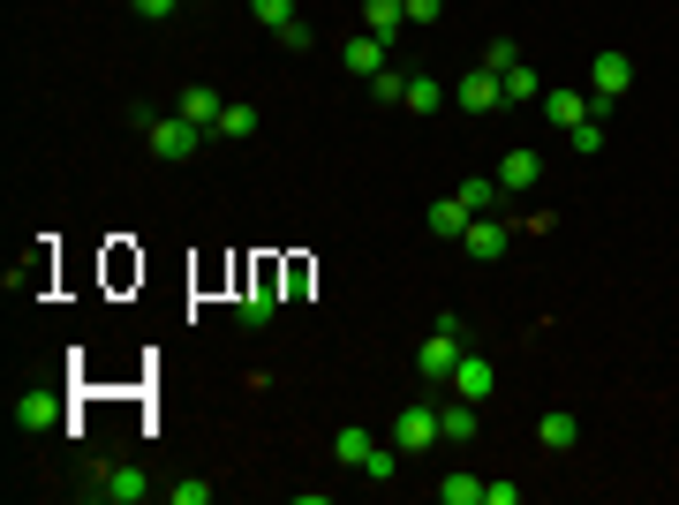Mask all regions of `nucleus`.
Here are the masks:
<instances>
[{"instance_id":"nucleus-1","label":"nucleus","mask_w":679,"mask_h":505,"mask_svg":"<svg viewBox=\"0 0 679 505\" xmlns=\"http://www.w3.org/2000/svg\"><path fill=\"white\" fill-rule=\"evenodd\" d=\"M137 129H144V144H152V159H159V167L196 159V144L212 137V129H196V121H181V114H137Z\"/></svg>"},{"instance_id":"nucleus-2","label":"nucleus","mask_w":679,"mask_h":505,"mask_svg":"<svg viewBox=\"0 0 679 505\" xmlns=\"http://www.w3.org/2000/svg\"><path fill=\"white\" fill-rule=\"evenodd\" d=\"M461 354H469V339H453V333H438V325H431V339L415 347V377H423V385H453Z\"/></svg>"},{"instance_id":"nucleus-3","label":"nucleus","mask_w":679,"mask_h":505,"mask_svg":"<svg viewBox=\"0 0 679 505\" xmlns=\"http://www.w3.org/2000/svg\"><path fill=\"white\" fill-rule=\"evenodd\" d=\"M453 106H461V114H499V106H507V76H499V68H469V76L453 83Z\"/></svg>"},{"instance_id":"nucleus-4","label":"nucleus","mask_w":679,"mask_h":505,"mask_svg":"<svg viewBox=\"0 0 679 505\" xmlns=\"http://www.w3.org/2000/svg\"><path fill=\"white\" fill-rule=\"evenodd\" d=\"M438 438H446V430H438V407H431V400H415V407L393 415V445H400V453H431Z\"/></svg>"},{"instance_id":"nucleus-5","label":"nucleus","mask_w":679,"mask_h":505,"mask_svg":"<svg viewBox=\"0 0 679 505\" xmlns=\"http://www.w3.org/2000/svg\"><path fill=\"white\" fill-rule=\"evenodd\" d=\"M91 498L144 505V498H152V476H144V468H129V461H121V468H99V476H91Z\"/></svg>"},{"instance_id":"nucleus-6","label":"nucleus","mask_w":679,"mask_h":505,"mask_svg":"<svg viewBox=\"0 0 679 505\" xmlns=\"http://www.w3.org/2000/svg\"><path fill=\"white\" fill-rule=\"evenodd\" d=\"M491 392H499V362L469 347V354H461V370H453V400H476V407H484Z\"/></svg>"},{"instance_id":"nucleus-7","label":"nucleus","mask_w":679,"mask_h":505,"mask_svg":"<svg viewBox=\"0 0 679 505\" xmlns=\"http://www.w3.org/2000/svg\"><path fill=\"white\" fill-rule=\"evenodd\" d=\"M461 249H469L476 264H499V257L513 249V226H507V219H491V211H484V219H469V234H461Z\"/></svg>"},{"instance_id":"nucleus-8","label":"nucleus","mask_w":679,"mask_h":505,"mask_svg":"<svg viewBox=\"0 0 679 505\" xmlns=\"http://www.w3.org/2000/svg\"><path fill=\"white\" fill-rule=\"evenodd\" d=\"M340 68H347V76H362V83H370V76H377V68H393V46H385V38H370V30H355V38H347V46H340Z\"/></svg>"},{"instance_id":"nucleus-9","label":"nucleus","mask_w":679,"mask_h":505,"mask_svg":"<svg viewBox=\"0 0 679 505\" xmlns=\"http://www.w3.org/2000/svg\"><path fill=\"white\" fill-rule=\"evenodd\" d=\"M543 181V152H507L499 159V196H521V189H536Z\"/></svg>"},{"instance_id":"nucleus-10","label":"nucleus","mask_w":679,"mask_h":505,"mask_svg":"<svg viewBox=\"0 0 679 505\" xmlns=\"http://www.w3.org/2000/svg\"><path fill=\"white\" fill-rule=\"evenodd\" d=\"M543 121H559V129H581V121H589V91H566V83H551V91H543Z\"/></svg>"},{"instance_id":"nucleus-11","label":"nucleus","mask_w":679,"mask_h":505,"mask_svg":"<svg viewBox=\"0 0 679 505\" xmlns=\"http://www.w3.org/2000/svg\"><path fill=\"white\" fill-rule=\"evenodd\" d=\"M536 445H543V453H574V445H581V415L551 407V415L536 423Z\"/></svg>"},{"instance_id":"nucleus-12","label":"nucleus","mask_w":679,"mask_h":505,"mask_svg":"<svg viewBox=\"0 0 679 505\" xmlns=\"http://www.w3.org/2000/svg\"><path fill=\"white\" fill-rule=\"evenodd\" d=\"M362 30L393 46V38L408 30V0H362Z\"/></svg>"},{"instance_id":"nucleus-13","label":"nucleus","mask_w":679,"mask_h":505,"mask_svg":"<svg viewBox=\"0 0 679 505\" xmlns=\"http://www.w3.org/2000/svg\"><path fill=\"white\" fill-rule=\"evenodd\" d=\"M423 219H431V234H438V242H461V234H469V219H476V211H469V204H461V196H438V204H431V211H423Z\"/></svg>"},{"instance_id":"nucleus-14","label":"nucleus","mask_w":679,"mask_h":505,"mask_svg":"<svg viewBox=\"0 0 679 505\" xmlns=\"http://www.w3.org/2000/svg\"><path fill=\"white\" fill-rule=\"evenodd\" d=\"M219 106H227V99H219V91H212V83H189V91H181V106H174V114H181V121H196V129H212V121H219Z\"/></svg>"},{"instance_id":"nucleus-15","label":"nucleus","mask_w":679,"mask_h":505,"mask_svg":"<svg viewBox=\"0 0 679 505\" xmlns=\"http://www.w3.org/2000/svg\"><path fill=\"white\" fill-rule=\"evenodd\" d=\"M212 137H227V144H242V137H257V106H242V99H227V106H219V121H212Z\"/></svg>"},{"instance_id":"nucleus-16","label":"nucleus","mask_w":679,"mask_h":505,"mask_svg":"<svg viewBox=\"0 0 679 505\" xmlns=\"http://www.w3.org/2000/svg\"><path fill=\"white\" fill-rule=\"evenodd\" d=\"M438 430H446L453 445H469V438L484 430V415H476V400H453V407H438Z\"/></svg>"},{"instance_id":"nucleus-17","label":"nucleus","mask_w":679,"mask_h":505,"mask_svg":"<svg viewBox=\"0 0 679 505\" xmlns=\"http://www.w3.org/2000/svg\"><path fill=\"white\" fill-rule=\"evenodd\" d=\"M370 445H377V438H370L362 423H347V430L333 438V461H340V468H355V476H362V461H370Z\"/></svg>"},{"instance_id":"nucleus-18","label":"nucleus","mask_w":679,"mask_h":505,"mask_svg":"<svg viewBox=\"0 0 679 505\" xmlns=\"http://www.w3.org/2000/svg\"><path fill=\"white\" fill-rule=\"evenodd\" d=\"M234 318H242V325H249V333H265V325H272V318H280V302H272V287H249V295H242V302H234Z\"/></svg>"},{"instance_id":"nucleus-19","label":"nucleus","mask_w":679,"mask_h":505,"mask_svg":"<svg viewBox=\"0 0 679 505\" xmlns=\"http://www.w3.org/2000/svg\"><path fill=\"white\" fill-rule=\"evenodd\" d=\"M53 415H61L53 392H23V400H15V423H23V430H53Z\"/></svg>"},{"instance_id":"nucleus-20","label":"nucleus","mask_w":679,"mask_h":505,"mask_svg":"<svg viewBox=\"0 0 679 505\" xmlns=\"http://www.w3.org/2000/svg\"><path fill=\"white\" fill-rule=\"evenodd\" d=\"M507 106H543V83H536V68L521 61V68H507Z\"/></svg>"},{"instance_id":"nucleus-21","label":"nucleus","mask_w":679,"mask_h":505,"mask_svg":"<svg viewBox=\"0 0 679 505\" xmlns=\"http://www.w3.org/2000/svg\"><path fill=\"white\" fill-rule=\"evenodd\" d=\"M453 196H461V204H469V211L484 219V211H491V196H499V173H469V181H461Z\"/></svg>"},{"instance_id":"nucleus-22","label":"nucleus","mask_w":679,"mask_h":505,"mask_svg":"<svg viewBox=\"0 0 679 505\" xmlns=\"http://www.w3.org/2000/svg\"><path fill=\"white\" fill-rule=\"evenodd\" d=\"M400 461H408L400 445H370V461H362V483H393V476H400Z\"/></svg>"},{"instance_id":"nucleus-23","label":"nucleus","mask_w":679,"mask_h":505,"mask_svg":"<svg viewBox=\"0 0 679 505\" xmlns=\"http://www.w3.org/2000/svg\"><path fill=\"white\" fill-rule=\"evenodd\" d=\"M438 498H446V505H484V476H469V468H461V476H446V483H438Z\"/></svg>"},{"instance_id":"nucleus-24","label":"nucleus","mask_w":679,"mask_h":505,"mask_svg":"<svg viewBox=\"0 0 679 505\" xmlns=\"http://www.w3.org/2000/svg\"><path fill=\"white\" fill-rule=\"evenodd\" d=\"M400 106H408V114H438V106H446V91H438L431 76H408V99H400Z\"/></svg>"},{"instance_id":"nucleus-25","label":"nucleus","mask_w":679,"mask_h":505,"mask_svg":"<svg viewBox=\"0 0 679 505\" xmlns=\"http://www.w3.org/2000/svg\"><path fill=\"white\" fill-rule=\"evenodd\" d=\"M370 99H377V106H400V99H408V76H400V68H377V76H370Z\"/></svg>"},{"instance_id":"nucleus-26","label":"nucleus","mask_w":679,"mask_h":505,"mask_svg":"<svg viewBox=\"0 0 679 505\" xmlns=\"http://www.w3.org/2000/svg\"><path fill=\"white\" fill-rule=\"evenodd\" d=\"M272 38H280V46H287V53H310V46H318V30H310V23H303V15H295V23H280V30H272Z\"/></svg>"},{"instance_id":"nucleus-27","label":"nucleus","mask_w":679,"mask_h":505,"mask_svg":"<svg viewBox=\"0 0 679 505\" xmlns=\"http://www.w3.org/2000/svg\"><path fill=\"white\" fill-rule=\"evenodd\" d=\"M566 144H574L581 159H597V152H604V121H581V129H566Z\"/></svg>"},{"instance_id":"nucleus-28","label":"nucleus","mask_w":679,"mask_h":505,"mask_svg":"<svg viewBox=\"0 0 679 505\" xmlns=\"http://www.w3.org/2000/svg\"><path fill=\"white\" fill-rule=\"evenodd\" d=\"M249 15H257L265 30H280V23H295V0H249Z\"/></svg>"},{"instance_id":"nucleus-29","label":"nucleus","mask_w":679,"mask_h":505,"mask_svg":"<svg viewBox=\"0 0 679 505\" xmlns=\"http://www.w3.org/2000/svg\"><path fill=\"white\" fill-rule=\"evenodd\" d=\"M484 68H499V76H507V68H521V46H513V38H491V53H484Z\"/></svg>"},{"instance_id":"nucleus-30","label":"nucleus","mask_w":679,"mask_h":505,"mask_svg":"<svg viewBox=\"0 0 679 505\" xmlns=\"http://www.w3.org/2000/svg\"><path fill=\"white\" fill-rule=\"evenodd\" d=\"M167 498L174 505H212V483H196V476H189V483H167Z\"/></svg>"},{"instance_id":"nucleus-31","label":"nucleus","mask_w":679,"mask_h":505,"mask_svg":"<svg viewBox=\"0 0 679 505\" xmlns=\"http://www.w3.org/2000/svg\"><path fill=\"white\" fill-rule=\"evenodd\" d=\"M484 505H521V483H484Z\"/></svg>"},{"instance_id":"nucleus-32","label":"nucleus","mask_w":679,"mask_h":505,"mask_svg":"<svg viewBox=\"0 0 679 505\" xmlns=\"http://www.w3.org/2000/svg\"><path fill=\"white\" fill-rule=\"evenodd\" d=\"M438 8L446 0H408V23H438Z\"/></svg>"},{"instance_id":"nucleus-33","label":"nucleus","mask_w":679,"mask_h":505,"mask_svg":"<svg viewBox=\"0 0 679 505\" xmlns=\"http://www.w3.org/2000/svg\"><path fill=\"white\" fill-rule=\"evenodd\" d=\"M174 8H181V0H137V15H152V23H159V15H174Z\"/></svg>"}]
</instances>
